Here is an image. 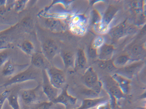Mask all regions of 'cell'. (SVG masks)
Masks as SVG:
<instances>
[{
	"label": "cell",
	"instance_id": "cell-1",
	"mask_svg": "<svg viewBox=\"0 0 146 109\" xmlns=\"http://www.w3.org/2000/svg\"><path fill=\"white\" fill-rule=\"evenodd\" d=\"M38 69L34 66L20 72L7 81L1 87H6L13 84L36 79L39 75Z\"/></svg>",
	"mask_w": 146,
	"mask_h": 109
},
{
	"label": "cell",
	"instance_id": "cell-2",
	"mask_svg": "<svg viewBox=\"0 0 146 109\" xmlns=\"http://www.w3.org/2000/svg\"><path fill=\"white\" fill-rule=\"evenodd\" d=\"M46 70L52 85L58 89L62 88L66 80L64 71L54 66L49 67Z\"/></svg>",
	"mask_w": 146,
	"mask_h": 109
},
{
	"label": "cell",
	"instance_id": "cell-3",
	"mask_svg": "<svg viewBox=\"0 0 146 109\" xmlns=\"http://www.w3.org/2000/svg\"><path fill=\"white\" fill-rule=\"evenodd\" d=\"M68 84L65 85L62 88L60 93L52 102L53 104L60 103L64 105L66 108L75 105L77 98L69 95L68 93Z\"/></svg>",
	"mask_w": 146,
	"mask_h": 109
},
{
	"label": "cell",
	"instance_id": "cell-4",
	"mask_svg": "<svg viewBox=\"0 0 146 109\" xmlns=\"http://www.w3.org/2000/svg\"><path fill=\"white\" fill-rule=\"evenodd\" d=\"M41 70L42 91L49 101L52 102L58 95L59 89L54 87L50 83L46 70L43 69Z\"/></svg>",
	"mask_w": 146,
	"mask_h": 109
},
{
	"label": "cell",
	"instance_id": "cell-5",
	"mask_svg": "<svg viewBox=\"0 0 146 109\" xmlns=\"http://www.w3.org/2000/svg\"><path fill=\"white\" fill-rule=\"evenodd\" d=\"M83 82L87 88L91 89L99 81L98 75L92 67L88 68L83 76Z\"/></svg>",
	"mask_w": 146,
	"mask_h": 109
},
{
	"label": "cell",
	"instance_id": "cell-6",
	"mask_svg": "<svg viewBox=\"0 0 146 109\" xmlns=\"http://www.w3.org/2000/svg\"><path fill=\"white\" fill-rule=\"evenodd\" d=\"M41 86L39 84L34 88L24 90L21 93V98L27 104H31L36 102L37 98V92Z\"/></svg>",
	"mask_w": 146,
	"mask_h": 109
},
{
	"label": "cell",
	"instance_id": "cell-7",
	"mask_svg": "<svg viewBox=\"0 0 146 109\" xmlns=\"http://www.w3.org/2000/svg\"><path fill=\"white\" fill-rule=\"evenodd\" d=\"M106 97H102L96 98H85L82 101L81 104L74 109H91L98 105L106 102Z\"/></svg>",
	"mask_w": 146,
	"mask_h": 109
},
{
	"label": "cell",
	"instance_id": "cell-8",
	"mask_svg": "<svg viewBox=\"0 0 146 109\" xmlns=\"http://www.w3.org/2000/svg\"><path fill=\"white\" fill-rule=\"evenodd\" d=\"M117 71L118 74L129 79L132 78L139 71L141 67L138 64H133L121 68Z\"/></svg>",
	"mask_w": 146,
	"mask_h": 109
},
{
	"label": "cell",
	"instance_id": "cell-9",
	"mask_svg": "<svg viewBox=\"0 0 146 109\" xmlns=\"http://www.w3.org/2000/svg\"><path fill=\"white\" fill-rule=\"evenodd\" d=\"M43 49L45 56L49 60L51 59L57 52V48L56 44L50 40L45 42Z\"/></svg>",
	"mask_w": 146,
	"mask_h": 109
},
{
	"label": "cell",
	"instance_id": "cell-10",
	"mask_svg": "<svg viewBox=\"0 0 146 109\" xmlns=\"http://www.w3.org/2000/svg\"><path fill=\"white\" fill-rule=\"evenodd\" d=\"M31 62L34 66L38 69L46 70L49 67L48 63L44 56L39 53H35L33 55Z\"/></svg>",
	"mask_w": 146,
	"mask_h": 109
},
{
	"label": "cell",
	"instance_id": "cell-11",
	"mask_svg": "<svg viewBox=\"0 0 146 109\" xmlns=\"http://www.w3.org/2000/svg\"><path fill=\"white\" fill-rule=\"evenodd\" d=\"M112 77L123 93H127L128 91L129 87V79L117 73L114 74Z\"/></svg>",
	"mask_w": 146,
	"mask_h": 109
},
{
	"label": "cell",
	"instance_id": "cell-12",
	"mask_svg": "<svg viewBox=\"0 0 146 109\" xmlns=\"http://www.w3.org/2000/svg\"><path fill=\"white\" fill-rule=\"evenodd\" d=\"M86 63V59L84 52L82 50H80L75 60L74 70L76 71L78 70L84 68Z\"/></svg>",
	"mask_w": 146,
	"mask_h": 109
},
{
	"label": "cell",
	"instance_id": "cell-13",
	"mask_svg": "<svg viewBox=\"0 0 146 109\" xmlns=\"http://www.w3.org/2000/svg\"><path fill=\"white\" fill-rule=\"evenodd\" d=\"M62 57L65 68H74L75 58L73 54L67 52L62 54Z\"/></svg>",
	"mask_w": 146,
	"mask_h": 109
},
{
	"label": "cell",
	"instance_id": "cell-14",
	"mask_svg": "<svg viewBox=\"0 0 146 109\" xmlns=\"http://www.w3.org/2000/svg\"><path fill=\"white\" fill-rule=\"evenodd\" d=\"M7 99L9 105L13 109H21L18 101V94L16 92L11 93L8 96Z\"/></svg>",
	"mask_w": 146,
	"mask_h": 109
},
{
	"label": "cell",
	"instance_id": "cell-15",
	"mask_svg": "<svg viewBox=\"0 0 146 109\" xmlns=\"http://www.w3.org/2000/svg\"><path fill=\"white\" fill-rule=\"evenodd\" d=\"M110 86V92L115 98L119 99L123 97L124 93L118 85L114 84Z\"/></svg>",
	"mask_w": 146,
	"mask_h": 109
},
{
	"label": "cell",
	"instance_id": "cell-16",
	"mask_svg": "<svg viewBox=\"0 0 146 109\" xmlns=\"http://www.w3.org/2000/svg\"><path fill=\"white\" fill-rule=\"evenodd\" d=\"M50 101H43L31 104L30 109H50L53 104Z\"/></svg>",
	"mask_w": 146,
	"mask_h": 109
},
{
	"label": "cell",
	"instance_id": "cell-17",
	"mask_svg": "<svg viewBox=\"0 0 146 109\" xmlns=\"http://www.w3.org/2000/svg\"><path fill=\"white\" fill-rule=\"evenodd\" d=\"M95 28L96 31L98 33L104 34L108 32L110 26L107 23L103 21H101L96 24Z\"/></svg>",
	"mask_w": 146,
	"mask_h": 109
},
{
	"label": "cell",
	"instance_id": "cell-18",
	"mask_svg": "<svg viewBox=\"0 0 146 109\" xmlns=\"http://www.w3.org/2000/svg\"><path fill=\"white\" fill-rule=\"evenodd\" d=\"M15 68L13 64L9 61L5 64L3 67L2 71V74L5 76L12 75L15 71Z\"/></svg>",
	"mask_w": 146,
	"mask_h": 109
},
{
	"label": "cell",
	"instance_id": "cell-19",
	"mask_svg": "<svg viewBox=\"0 0 146 109\" xmlns=\"http://www.w3.org/2000/svg\"><path fill=\"white\" fill-rule=\"evenodd\" d=\"M128 58L126 56H122L117 58L115 62V66L118 67H123L128 61Z\"/></svg>",
	"mask_w": 146,
	"mask_h": 109
},
{
	"label": "cell",
	"instance_id": "cell-20",
	"mask_svg": "<svg viewBox=\"0 0 146 109\" xmlns=\"http://www.w3.org/2000/svg\"><path fill=\"white\" fill-rule=\"evenodd\" d=\"M104 42V39L103 37L98 36L94 39L92 43V46L95 49H98L102 46Z\"/></svg>",
	"mask_w": 146,
	"mask_h": 109
},
{
	"label": "cell",
	"instance_id": "cell-21",
	"mask_svg": "<svg viewBox=\"0 0 146 109\" xmlns=\"http://www.w3.org/2000/svg\"><path fill=\"white\" fill-rule=\"evenodd\" d=\"M100 68L106 70L109 72L113 71L115 69V66L111 63L103 62L100 63L99 65Z\"/></svg>",
	"mask_w": 146,
	"mask_h": 109
},
{
	"label": "cell",
	"instance_id": "cell-22",
	"mask_svg": "<svg viewBox=\"0 0 146 109\" xmlns=\"http://www.w3.org/2000/svg\"><path fill=\"white\" fill-rule=\"evenodd\" d=\"M11 91L9 90H6L0 94V109H1L6 99H7Z\"/></svg>",
	"mask_w": 146,
	"mask_h": 109
},
{
	"label": "cell",
	"instance_id": "cell-23",
	"mask_svg": "<svg viewBox=\"0 0 146 109\" xmlns=\"http://www.w3.org/2000/svg\"><path fill=\"white\" fill-rule=\"evenodd\" d=\"M84 93L88 98H96L99 97V94L92 89L88 88L84 90Z\"/></svg>",
	"mask_w": 146,
	"mask_h": 109
},
{
	"label": "cell",
	"instance_id": "cell-24",
	"mask_svg": "<svg viewBox=\"0 0 146 109\" xmlns=\"http://www.w3.org/2000/svg\"><path fill=\"white\" fill-rule=\"evenodd\" d=\"M23 47L24 51L28 53H30L33 48L32 44L28 41H26L24 43Z\"/></svg>",
	"mask_w": 146,
	"mask_h": 109
},
{
	"label": "cell",
	"instance_id": "cell-25",
	"mask_svg": "<svg viewBox=\"0 0 146 109\" xmlns=\"http://www.w3.org/2000/svg\"><path fill=\"white\" fill-rule=\"evenodd\" d=\"M7 55L5 53L0 54V67L5 61Z\"/></svg>",
	"mask_w": 146,
	"mask_h": 109
},
{
	"label": "cell",
	"instance_id": "cell-26",
	"mask_svg": "<svg viewBox=\"0 0 146 109\" xmlns=\"http://www.w3.org/2000/svg\"><path fill=\"white\" fill-rule=\"evenodd\" d=\"M20 2H19L17 5V8L18 9L21 7L22 5L23 4V1H20Z\"/></svg>",
	"mask_w": 146,
	"mask_h": 109
},
{
	"label": "cell",
	"instance_id": "cell-27",
	"mask_svg": "<svg viewBox=\"0 0 146 109\" xmlns=\"http://www.w3.org/2000/svg\"></svg>",
	"mask_w": 146,
	"mask_h": 109
}]
</instances>
